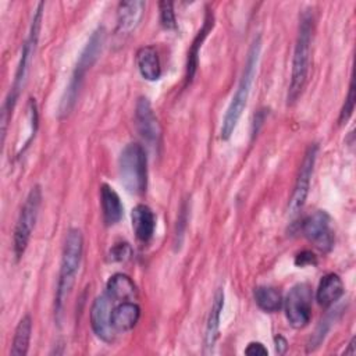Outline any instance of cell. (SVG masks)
Segmentation results:
<instances>
[{"mask_svg":"<svg viewBox=\"0 0 356 356\" xmlns=\"http://www.w3.org/2000/svg\"><path fill=\"white\" fill-rule=\"evenodd\" d=\"M43 8H44V3H39L35 8L33 17H32V22H31V28H29V35L22 46V51H21V57H19V63L15 71V76H14V82L11 85L10 93L3 104L1 108V139L4 142L6 138V132H7V125L8 121L11 118L13 114V108L17 103V99L25 85L26 76H28V71L35 54V49L38 44V39H39V32H40V22H42V15H43Z\"/></svg>","mask_w":356,"mask_h":356,"instance_id":"cell-1","label":"cell"},{"mask_svg":"<svg viewBox=\"0 0 356 356\" xmlns=\"http://www.w3.org/2000/svg\"><path fill=\"white\" fill-rule=\"evenodd\" d=\"M260 50H261V39L260 36H257L248 53L246 61H245V67L239 79V83L236 86V90L228 104V108L225 111V115L222 118V124H221V139L228 140L229 136L234 134L238 121L246 107L248 99H249V93H250V88L254 79V74L257 70V63H259V57H260Z\"/></svg>","mask_w":356,"mask_h":356,"instance_id":"cell-2","label":"cell"},{"mask_svg":"<svg viewBox=\"0 0 356 356\" xmlns=\"http://www.w3.org/2000/svg\"><path fill=\"white\" fill-rule=\"evenodd\" d=\"M312 39H313V15L305 11L300 17L298 38L293 49L291 82L288 89V104H293L302 95L310 68V54H312Z\"/></svg>","mask_w":356,"mask_h":356,"instance_id":"cell-3","label":"cell"},{"mask_svg":"<svg viewBox=\"0 0 356 356\" xmlns=\"http://www.w3.org/2000/svg\"><path fill=\"white\" fill-rule=\"evenodd\" d=\"M82 252H83L82 232L78 228H70L67 231L65 241H64L56 298H54L57 316L61 313L63 306L75 284V278H76L81 259H82Z\"/></svg>","mask_w":356,"mask_h":356,"instance_id":"cell-4","label":"cell"},{"mask_svg":"<svg viewBox=\"0 0 356 356\" xmlns=\"http://www.w3.org/2000/svg\"><path fill=\"white\" fill-rule=\"evenodd\" d=\"M106 42V31L103 26H99L89 38L88 43L85 44L82 53L79 54V58L76 61V65L74 68V72L71 75L70 83L65 89V93L60 103V115H67L72 107L75 106L76 97L79 95L81 86L83 83V79L86 76V72L90 70V67L96 63L97 57L100 56L103 46Z\"/></svg>","mask_w":356,"mask_h":356,"instance_id":"cell-5","label":"cell"},{"mask_svg":"<svg viewBox=\"0 0 356 356\" xmlns=\"http://www.w3.org/2000/svg\"><path fill=\"white\" fill-rule=\"evenodd\" d=\"M118 175L122 186L132 195H142L147 186V159L139 143L127 145L118 159Z\"/></svg>","mask_w":356,"mask_h":356,"instance_id":"cell-6","label":"cell"},{"mask_svg":"<svg viewBox=\"0 0 356 356\" xmlns=\"http://www.w3.org/2000/svg\"><path fill=\"white\" fill-rule=\"evenodd\" d=\"M40 203H42V191H40L39 185H35L29 191V193L21 207V211L17 218L15 228H14L13 250H14L17 260H19L24 256V253L28 248L32 231L35 228V222L38 220Z\"/></svg>","mask_w":356,"mask_h":356,"instance_id":"cell-7","label":"cell"},{"mask_svg":"<svg viewBox=\"0 0 356 356\" xmlns=\"http://www.w3.org/2000/svg\"><path fill=\"white\" fill-rule=\"evenodd\" d=\"M312 296V288L307 284H296L289 289L282 305L286 318L293 328L300 330L310 323Z\"/></svg>","mask_w":356,"mask_h":356,"instance_id":"cell-8","label":"cell"},{"mask_svg":"<svg viewBox=\"0 0 356 356\" xmlns=\"http://www.w3.org/2000/svg\"><path fill=\"white\" fill-rule=\"evenodd\" d=\"M317 152H318V146L316 143L310 145L307 147V150L305 152L296 181H295V186L292 191V196H291L289 204H288V213L291 217H295L303 209V206L306 203L309 189H310L312 174H313V168H314L316 159H317Z\"/></svg>","mask_w":356,"mask_h":356,"instance_id":"cell-9","label":"cell"},{"mask_svg":"<svg viewBox=\"0 0 356 356\" xmlns=\"http://www.w3.org/2000/svg\"><path fill=\"white\" fill-rule=\"evenodd\" d=\"M302 232L321 252H330L334 246L332 220L324 210H317L307 216L303 220Z\"/></svg>","mask_w":356,"mask_h":356,"instance_id":"cell-10","label":"cell"},{"mask_svg":"<svg viewBox=\"0 0 356 356\" xmlns=\"http://www.w3.org/2000/svg\"><path fill=\"white\" fill-rule=\"evenodd\" d=\"M135 124L140 136L150 146H159L161 140V127L147 97L140 96L135 106Z\"/></svg>","mask_w":356,"mask_h":356,"instance_id":"cell-11","label":"cell"},{"mask_svg":"<svg viewBox=\"0 0 356 356\" xmlns=\"http://www.w3.org/2000/svg\"><path fill=\"white\" fill-rule=\"evenodd\" d=\"M111 310H113V300L106 292L95 299L90 309L92 330L99 339L107 343L113 342L115 337V331L111 325Z\"/></svg>","mask_w":356,"mask_h":356,"instance_id":"cell-12","label":"cell"},{"mask_svg":"<svg viewBox=\"0 0 356 356\" xmlns=\"http://www.w3.org/2000/svg\"><path fill=\"white\" fill-rule=\"evenodd\" d=\"M222 307H224V291L221 288H218L214 293L211 309H210L207 323H206L204 339H203V343H204L203 353L204 355H210L214 350V346H216V342H217L218 334H220V318H221Z\"/></svg>","mask_w":356,"mask_h":356,"instance_id":"cell-13","label":"cell"},{"mask_svg":"<svg viewBox=\"0 0 356 356\" xmlns=\"http://www.w3.org/2000/svg\"><path fill=\"white\" fill-rule=\"evenodd\" d=\"M146 3L142 0L121 1L117 10V32L120 35H128L139 25Z\"/></svg>","mask_w":356,"mask_h":356,"instance_id":"cell-14","label":"cell"},{"mask_svg":"<svg viewBox=\"0 0 356 356\" xmlns=\"http://www.w3.org/2000/svg\"><path fill=\"white\" fill-rule=\"evenodd\" d=\"M132 229L138 241L149 242L154 234L156 228V216L153 210L146 204H138L132 209L131 213Z\"/></svg>","mask_w":356,"mask_h":356,"instance_id":"cell-15","label":"cell"},{"mask_svg":"<svg viewBox=\"0 0 356 356\" xmlns=\"http://www.w3.org/2000/svg\"><path fill=\"white\" fill-rule=\"evenodd\" d=\"M140 317V307L131 300H122L111 310V325L115 332L132 330Z\"/></svg>","mask_w":356,"mask_h":356,"instance_id":"cell-16","label":"cell"},{"mask_svg":"<svg viewBox=\"0 0 356 356\" xmlns=\"http://www.w3.org/2000/svg\"><path fill=\"white\" fill-rule=\"evenodd\" d=\"M343 292H345V288L339 275L330 273L321 278L316 292V299L320 306L330 307L342 298Z\"/></svg>","mask_w":356,"mask_h":356,"instance_id":"cell-17","label":"cell"},{"mask_svg":"<svg viewBox=\"0 0 356 356\" xmlns=\"http://www.w3.org/2000/svg\"><path fill=\"white\" fill-rule=\"evenodd\" d=\"M213 25H214V17H213V13H207L206 14V18H204V22H203V26L202 29L197 32V35L195 36L192 44H191V49L188 51V61H186V75H185V85L191 83L195 74H196V70H197V64H199V51H200V47H202V43L204 42L206 36L209 35V32L213 29Z\"/></svg>","mask_w":356,"mask_h":356,"instance_id":"cell-18","label":"cell"},{"mask_svg":"<svg viewBox=\"0 0 356 356\" xmlns=\"http://www.w3.org/2000/svg\"><path fill=\"white\" fill-rule=\"evenodd\" d=\"M100 203L103 221L106 222V225H114L122 218L124 206L121 203V199L118 193L107 184H103L100 188Z\"/></svg>","mask_w":356,"mask_h":356,"instance_id":"cell-19","label":"cell"},{"mask_svg":"<svg viewBox=\"0 0 356 356\" xmlns=\"http://www.w3.org/2000/svg\"><path fill=\"white\" fill-rule=\"evenodd\" d=\"M136 67L146 81H157L161 76V65L157 50L153 46H143L135 56Z\"/></svg>","mask_w":356,"mask_h":356,"instance_id":"cell-20","label":"cell"},{"mask_svg":"<svg viewBox=\"0 0 356 356\" xmlns=\"http://www.w3.org/2000/svg\"><path fill=\"white\" fill-rule=\"evenodd\" d=\"M106 293L113 302L132 300L136 296V286L128 275L118 273L110 277V280L107 281Z\"/></svg>","mask_w":356,"mask_h":356,"instance_id":"cell-21","label":"cell"},{"mask_svg":"<svg viewBox=\"0 0 356 356\" xmlns=\"http://www.w3.org/2000/svg\"><path fill=\"white\" fill-rule=\"evenodd\" d=\"M31 334H32V318L29 314H25L15 327L14 338L10 349L11 356H25L28 353Z\"/></svg>","mask_w":356,"mask_h":356,"instance_id":"cell-22","label":"cell"},{"mask_svg":"<svg viewBox=\"0 0 356 356\" xmlns=\"http://www.w3.org/2000/svg\"><path fill=\"white\" fill-rule=\"evenodd\" d=\"M254 300L257 306L267 313L278 312L284 303L280 291L273 286H257L254 289Z\"/></svg>","mask_w":356,"mask_h":356,"instance_id":"cell-23","label":"cell"},{"mask_svg":"<svg viewBox=\"0 0 356 356\" xmlns=\"http://www.w3.org/2000/svg\"><path fill=\"white\" fill-rule=\"evenodd\" d=\"M335 314H337V312L328 314L324 320L320 321V324L317 325L314 334L312 335V338H310V341L307 343V352H313L314 349H317L321 345V342L324 341V338H325V335H327L332 321L335 320Z\"/></svg>","mask_w":356,"mask_h":356,"instance_id":"cell-24","label":"cell"},{"mask_svg":"<svg viewBox=\"0 0 356 356\" xmlns=\"http://www.w3.org/2000/svg\"><path fill=\"white\" fill-rule=\"evenodd\" d=\"M171 1H160L159 3V10H160V22L163 28L165 29H175L177 28V21H175V14L172 8Z\"/></svg>","mask_w":356,"mask_h":356,"instance_id":"cell-25","label":"cell"},{"mask_svg":"<svg viewBox=\"0 0 356 356\" xmlns=\"http://www.w3.org/2000/svg\"><path fill=\"white\" fill-rule=\"evenodd\" d=\"M353 108H355V82H353V79H352V81H350V85H349L348 96H346L345 103H343V107L341 108V113H339L338 122H339V124H346V121L350 118V115H352V113H353Z\"/></svg>","mask_w":356,"mask_h":356,"instance_id":"cell-26","label":"cell"},{"mask_svg":"<svg viewBox=\"0 0 356 356\" xmlns=\"http://www.w3.org/2000/svg\"><path fill=\"white\" fill-rule=\"evenodd\" d=\"M132 254V249L127 242H120L115 243L111 249H110V261H127Z\"/></svg>","mask_w":356,"mask_h":356,"instance_id":"cell-27","label":"cell"},{"mask_svg":"<svg viewBox=\"0 0 356 356\" xmlns=\"http://www.w3.org/2000/svg\"><path fill=\"white\" fill-rule=\"evenodd\" d=\"M186 221H188V204L186 202L182 203L179 214H178V220H177V229H175V245H181L182 242V236H184V231L186 227Z\"/></svg>","mask_w":356,"mask_h":356,"instance_id":"cell-28","label":"cell"},{"mask_svg":"<svg viewBox=\"0 0 356 356\" xmlns=\"http://www.w3.org/2000/svg\"><path fill=\"white\" fill-rule=\"evenodd\" d=\"M317 260H316V256L309 252V250H305V252H300L296 259H295V264L299 266V267H305V266H312V264H316Z\"/></svg>","mask_w":356,"mask_h":356,"instance_id":"cell-29","label":"cell"},{"mask_svg":"<svg viewBox=\"0 0 356 356\" xmlns=\"http://www.w3.org/2000/svg\"><path fill=\"white\" fill-rule=\"evenodd\" d=\"M245 353L250 355V356H266L268 352H267V349L264 348V345L261 342H250L246 346Z\"/></svg>","mask_w":356,"mask_h":356,"instance_id":"cell-30","label":"cell"},{"mask_svg":"<svg viewBox=\"0 0 356 356\" xmlns=\"http://www.w3.org/2000/svg\"><path fill=\"white\" fill-rule=\"evenodd\" d=\"M274 341H275V350H277V353H278V355L285 353V350H286V348H288L286 339H285L284 337H281V335H277V337L274 338Z\"/></svg>","mask_w":356,"mask_h":356,"instance_id":"cell-31","label":"cell"},{"mask_svg":"<svg viewBox=\"0 0 356 356\" xmlns=\"http://www.w3.org/2000/svg\"><path fill=\"white\" fill-rule=\"evenodd\" d=\"M355 343H356V338L353 337L349 342V346L348 349H345V355H355L356 353V348H355Z\"/></svg>","mask_w":356,"mask_h":356,"instance_id":"cell-32","label":"cell"}]
</instances>
